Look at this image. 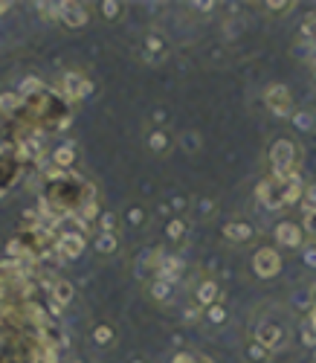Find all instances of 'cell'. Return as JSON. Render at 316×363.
Returning <instances> with one entry per match:
<instances>
[{"mask_svg":"<svg viewBox=\"0 0 316 363\" xmlns=\"http://www.w3.org/2000/svg\"><path fill=\"white\" fill-rule=\"evenodd\" d=\"M73 221H76V212H70V224ZM70 224L55 236V253H58V259H62V262L79 259L81 253H84V247H88L84 233H79V229H70Z\"/></svg>","mask_w":316,"mask_h":363,"instance_id":"6da1fadb","label":"cell"},{"mask_svg":"<svg viewBox=\"0 0 316 363\" xmlns=\"http://www.w3.org/2000/svg\"><path fill=\"white\" fill-rule=\"evenodd\" d=\"M270 163H273V172H276V180H287L296 175V149L290 140H276L270 145Z\"/></svg>","mask_w":316,"mask_h":363,"instance_id":"7a4b0ae2","label":"cell"},{"mask_svg":"<svg viewBox=\"0 0 316 363\" xmlns=\"http://www.w3.org/2000/svg\"><path fill=\"white\" fill-rule=\"evenodd\" d=\"M252 271L259 273L261 279H273V276L282 271V256H278L273 247H261V250L252 256Z\"/></svg>","mask_w":316,"mask_h":363,"instance_id":"3957f363","label":"cell"},{"mask_svg":"<svg viewBox=\"0 0 316 363\" xmlns=\"http://www.w3.org/2000/svg\"><path fill=\"white\" fill-rule=\"evenodd\" d=\"M93 90V82L90 79H84L81 73H64L62 76V96L64 99H70V102H79V99H84Z\"/></svg>","mask_w":316,"mask_h":363,"instance_id":"277c9868","label":"cell"},{"mask_svg":"<svg viewBox=\"0 0 316 363\" xmlns=\"http://www.w3.org/2000/svg\"><path fill=\"white\" fill-rule=\"evenodd\" d=\"M264 102L276 116H290V108H293V99H290V90L285 84H270L264 93Z\"/></svg>","mask_w":316,"mask_h":363,"instance_id":"5b68a950","label":"cell"},{"mask_svg":"<svg viewBox=\"0 0 316 363\" xmlns=\"http://www.w3.org/2000/svg\"><path fill=\"white\" fill-rule=\"evenodd\" d=\"M255 198H259L267 210H278V207H285V201H282V180H261L259 189H255Z\"/></svg>","mask_w":316,"mask_h":363,"instance_id":"8992f818","label":"cell"},{"mask_svg":"<svg viewBox=\"0 0 316 363\" xmlns=\"http://www.w3.org/2000/svg\"><path fill=\"white\" fill-rule=\"evenodd\" d=\"M67 29H81L84 23H88V9L81 3H58V18Z\"/></svg>","mask_w":316,"mask_h":363,"instance_id":"52a82bcc","label":"cell"},{"mask_svg":"<svg viewBox=\"0 0 316 363\" xmlns=\"http://www.w3.org/2000/svg\"><path fill=\"white\" fill-rule=\"evenodd\" d=\"M255 343H261L267 352H270V349H278L285 343V329L278 323H261L259 331H255Z\"/></svg>","mask_w":316,"mask_h":363,"instance_id":"ba28073f","label":"cell"},{"mask_svg":"<svg viewBox=\"0 0 316 363\" xmlns=\"http://www.w3.org/2000/svg\"><path fill=\"white\" fill-rule=\"evenodd\" d=\"M180 273H183V259H180V256H166V259H160V268H157V279L174 285V282L180 279Z\"/></svg>","mask_w":316,"mask_h":363,"instance_id":"9c48e42d","label":"cell"},{"mask_svg":"<svg viewBox=\"0 0 316 363\" xmlns=\"http://www.w3.org/2000/svg\"><path fill=\"white\" fill-rule=\"evenodd\" d=\"M276 238L282 241L285 247H299L302 245V229L293 221H282V224H276Z\"/></svg>","mask_w":316,"mask_h":363,"instance_id":"30bf717a","label":"cell"},{"mask_svg":"<svg viewBox=\"0 0 316 363\" xmlns=\"http://www.w3.org/2000/svg\"><path fill=\"white\" fill-rule=\"evenodd\" d=\"M76 163V145L73 142H62L53 149V166L55 168H64V172H70V166Z\"/></svg>","mask_w":316,"mask_h":363,"instance_id":"8fae6325","label":"cell"},{"mask_svg":"<svg viewBox=\"0 0 316 363\" xmlns=\"http://www.w3.org/2000/svg\"><path fill=\"white\" fill-rule=\"evenodd\" d=\"M194 297H198V305H200V308H212L215 302H218V297H221V288H218V282L206 279V282H200V285H198V290H194Z\"/></svg>","mask_w":316,"mask_h":363,"instance_id":"7c38bea8","label":"cell"},{"mask_svg":"<svg viewBox=\"0 0 316 363\" xmlns=\"http://www.w3.org/2000/svg\"><path fill=\"white\" fill-rule=\"evenodd\" d=\"M47 290H50V299L55 302V305H67V302L73 299V285L67 279H53L50 285H47Z\"/></svg>","mask_w":316,"mask_h":363,"instance_id":"4fadbf2b","label":"cell"},{"mask_svg":"<svg viewBox=\"0 0 316 363\" xmlns=\"http://www.w3.org/2000/svg\"><path fill=\"white\" fill-rule=\"evenodd\" d=\"M302 198H305V189H302V184H299L296 175L287 177V180H282V201L285 203H296Z\"/></svg>","mask_w":316,"mask_h":363,"instance_id":"5bb4252c","label":"cell"},{"mask_svg":"<svg viewBox=\"0 0 316 363\" xmlns=\"http://www.w3.org/2000/svg\"><path fill=\"white\" fill-rule=\"evenodd\" d=\"M224 236H226L229 241H250V238H252V227H250L247 221H229V224L224 227Z\"/></svg>","mask_w":316,"mask_h":363,"instance_id":"9a60e30c","label":"cell"},{"mask_svg":"<svg viewBox=\"0 0 316 363\" xmlns=\"http://www.w3.org/2000/svg\"><path fill=\"white\" fill-rule=\"evenodd\" d=\"M23 111V99L18 93H0V114L3 116H12V114H18Z\"/></svg>","mask_w":316,"mask_h":363,"instance_id":"2e32d148","label":"cell"},{"mask_svg":"<svg viewBox=\"0 0 316 363\" xmlns=\"http://www.w3.org/2000/svg\"><path fill=\"white\" fill-rule=\"evenodd\" d=\"M41 90H47V88H44V82H41V79H35V76H27V79L21 82L18 96H21V99H29V96H38Z\"/></svg>","mask_w":316,"mask_h":363,"instance_id":"e0dca14e","label":"cell"},{"mask_svg":"<svg viewBox=\"0 0 316 363\" xmlns=\"http://www.w3.org/2000/svg\"><path fill=\"white\" fill-rule=\"evenodd\" d=\"M116 245H119V241H116V233H99V236H96V250L105 253V256H107V253H114Z\"/></svg>","mask_w":316,"mask_h":363,"instance_id":"ac0fdd59","label":"cell"},{"mask_svg":"<svg viewBox=\"0 0 316 363\" xmlns=\"http://www.w3.org/2000/svg\"><path fill=\"white\" fill-rule=\"evenodd\" d=\"M151 297H154L157 302H168V299H172V282L154 279V282H151Z\"/></svg>","mask_w":316,"mask_h":363,"instance_id":"d6986e66","label":"cell"},{"mask_svg":"<svg viewBox=\"0 0 316 363\" xmlns=\"http://www.w3.org/2000/svg\"><path fill=\"white\" fill-rule=\"evenodd\" d=\"M166 233H168V238H174V241H180L186 236V224H183V218H172L168 221V227H166Z\"/></svg>","mask_w":316,"mask_h":363,"instance_id":"ffe728a7","label":"cell"},{"mask_svg":"<svg viewBox=\"0 0 316 363\" xmlns=\"http://www.w3.org/2000/svg\"><path fill=\"white\" fill-rule=\"evenodd\" d=\"M148 149L151 151H166L168 149V137L163 134V131H151V134H148Z\"/></svg>","mask_w":316,"mask_h":363,"instance_id":"44dd1931","label":"cell"},{"mask_svg":"<svg viewBox=\"0 0 316 363\" xmlns=\"http://www.w3.org/2000/svg\"><path fill=\"white\" fill-rule=\"evenodd\" d=\"M93 340L99 343V346H107V343L114 340V329H111V325H96V329H93Z\"/></svg>","mask_w":316,"mask_h":363,"instance_id":"7402d4cb","label":"cell"},{"mask_svg":"<svg viewBox=\"0 0 316 363\" xmlns=\"http://www.w3.org/2000/svg\"><path fill=\"white\" fill-rule=\"evenodd\" d=\"M302 44H316V15H311L302 27Z\"/></svg>","mask_w":316,"mask_h":363,"instance_id":"603a6c76","label":"cell"},{"mask_svg":"<svg viewBox=\"0 0 316 363\" xmlns=\"http://www.w3.org/2000/svg\"><path fill=\"white\" fill-rule=\"evenodd\" d=\"M293 125H296L299 131H311V128H313V114H311V111L293 114Z\"/></svg>","mask_w":316,"mask_h":363,"instance_id":"cb8c5ba5","label":"cell"},{"mask_svg":"<svg viewBox=\"0 0 316 363\" xmlns=\"http://www.w3.org/2000/svg\"><path fill=\"white\" fill-rule=\"evenodd\" d=\"M145 44H148V53H151V62H157V58H163V41L157 38V35H148L145 38Z\"/></svg>","mask_w":316,"mask_h":363,"instance_id":"d4e9b609","label":"cell"},{"mask_svg":"<svg viewBox=\"0 0 316 363\" xmlns=\"http://www.w3.org/2000/svg\"><path fill=\"white\" fill-rule=\"evenodd\" d=\"M102 6V15L111 21V18H119V12H122V3H116V0H105V3H99Z\"/></svg>","mask_w":316,"mask_h":363,"instance_id":"484cf974","label":"cell"},{"mask_svg":"<svg viewBox=\"0 0 316 363\" xmlns=\"http://www.w3.org/2000/svg\"><path fill=\"white\" fill-rule=\"evenodd\" d=\"M206 317H209L212 323H224L226 320V308L221 305V302H215L212 308H206Z\"/></svg>","mask_w":316,"mask_h":363,"instance_id":"4316f807","label":"cell"},{"mask_svg":"<svg viewBox=\"0 0 316 363\" xmlns=\"http://www.w3.org/2000/svg\"><path fill=\"white\" fill-rule=\"evenodd\" d=\"M99 224H102V233H114V229H116V215L114 212H102Z\"/></svg>","mask_w":316,"mask_h":363,"instance_id":"83f0119b","label":"cell"},{"mask_svg":"<svg viewBox=\"0 0 316 363\" xmlns=\"http://www.w3.org/2000/svg\"><path fill=\"white\" fill-rule=\"evenodd\" d=\"M250 358H252V360H267V349H264L261 343H252V346H250Z\"/></svg>","mask_w":316,"mask_h":363,"instance_id":"f1b7e54d","label":"cell"},{"mask_svg":"<svg viewBox=\"0 0 316 363\" xmlns=\"http://www.w3.org/2000/svg\"><path fill=\"white\" fill-rule=\"evenodd\" d=\"M183 142H186V151H192V154L200 149V137H198V134H186Z\"/></svg>","mask_w":316,"mask_h":363,"instance_id":"f546056e","label":"cell"},{"mask_svg":"<svg viewBox=\"0 0 316 363\" xmlns=\"http://www.w3.org/2000/svg\"><path fill=\"white\" fill-rule=\"evenodd\" d=\"M302 340H305L308 346H316V329L313 325H305V329H302Z\"/></svg>","mask_w":316,"mask_h":363,"instance_id":"4dcf8cb0","label":"cell"},{"mask_svg":"<svg viewBox=\"0 0 316 363\" xmlns=\"http://www.w3.org/2000/svg\"><path fill=\"white\" fill-rule=\"evenodd\" d=\"M198 317H200V305H189V308L183 311V320H186V323H194Z\"/></svg>","mask_w":316,"mask_h":363,"instance_id":"1f68e13d","label":"cell"},{"mask_svg":"<svg viewBox=\"0 0 316 363\" xmlns=\"http://www.w3.org/2000/svg\"><path fill=\"white\" fill-rule=\"evenodd\" d=\"M267 9H273V12H285V9H290L293 3H290V0H278V3H264Z\"/></svg>","mask_w":316,"mask_h":363,"instance_id":"d6a6232c","label":"cell"},{"mask_svg":"<svg viewBox=\"0 0 316 363\" xmlns=\"http://www.w3.org/2000/svg\"><path fill=\"white\" fill-rule=\"evenodd\" d=\"M305 264L308 268H316V247H305Z\"/></svg>","mask_w":316,"mask_h":363,"instance_id":"836d02e7","label":"cell"},{"mask_svg":"<svg viewBox=\"0 0 316 363\" xmlns=\"http://www.w3.org/2000/svg\"><path fill=\"white\" fill-rule=\"evenodd\" d=\"M192 6L198 9V12H212V6H215V3H212V0H206V3H203V0H198V3H192Z\"/></svg>","mask_w":316,"mask_h":363,"instance_id":"e575fe53","label":"cell"},{"mask_svg":"<svg viewBox=\"0 0 316 363\" xmlns=\"http://www.w3.org/2000/svg\"><path fill=\"white\" fill-rule=\"evenodd\" d=\"M305 224H308L311 233H316V212H305Z\"/></svg>","mask_w":316,"mask_h":363,"instance_id":"d590c367","label":"cell"},{"mask_svg":"<svg viewBox=\"0 0 316 363\" xmlns=\"http://www.w3.org/2000/svg\"><path fill=\"white\" fill-rule=\"evenodd\" d=\"M128 221H131V224H140V221H142V210H131V212H128Z\"/></svg>","mask_w":316,"mask_h":363,"instance_id":"8d00e7d4","label":"cell"},{"mask_svg":"<svg viewBox=\"0 0 316 363\" xmlns=\"http://www.w3.org/2000/svg\"><path fill=\"white\" fill-rule=\"evenodd\" d=\"M174 363H198V360H194L192 355H177V358H174Z\"/></svg>","mask_w":316,"mask_h":363,"instance_id":"74e56055","label":"cell"},{"mask_svg":"<svg viewBox=\"0 0 316 363\" xmlns=\"http://www.w3.org/2000/svg\"><path fill=\"white\" fill-rule=\"evenodd\" d=\"M9 9H12V3H9V0H0V15H6Z\"/></svg>","mask_w":316,"mask_h":363,"instance_id":"f35d334b","label":"cell"},{"mask_svg":"<svg viewBox=\"0 0 316 363\" xmlns=\"http://www.w3.org/2000/svg\"><path fill=\"white\" fill-rule=\"evenodd\" d=\"M200 212H212V201H200Z\"/></svg>","mask_w":316,"mask_h":363,"instance_id":"ab89813d","label":"cell"},{"mask_svg":"<svg viewBox=\"0 0 316 363\" xmlns=\"http://www.w3.org/2000/svg\"><path fill=\"white\" fill-rule=\"evenodd\" d=\"M308 325H313V329H316V305H311V320H308Z\"/></svg>","mask_w":316,"mask_h":363,"instance_id":"60d3db41","label":"cell"},{"mask_svg":"<svg viewBox=\"0 0 316 363\" xmlns=\"http://www.w3.org/2000/svg\"><path fill=\"white\" fill-rule=\"evenodd\" d=\"M311 297H313V305H316V285H313V290H311Z\"/></svg>","mask_w":316,"mask_h":363,"instance_id":"b9f144b4","label":"cell"},{"mask_svg":"<svg viewBox=\"0 0 316 363\" xmlns=\"http://www.w3.org/2000/svg\"><path fill=\"white\" fill-rule=\"evenodd\" d=\"M131 363H142V360H131Z\"/></svg>","mask_w":316,"mask_h":363,"instance_id":"7bdbcfd3","label":"cell"},{"mask_svg":"<svg viewBox=\"0 0 316 363\" xmlns=\"http://www.w3.org/2000/svg\"><path fill=\"white\" fill-rule=\"evenodd\" d=\"M73 363H81V360H73Z\"/></svg>","mask_w":316,"mask_h":363,"instance_id":"ee69618b","label":"cell"}]
</instances>
